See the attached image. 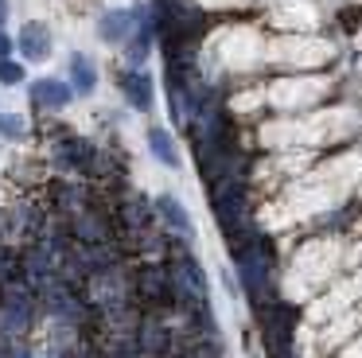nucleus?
<instances>
[{"instance_id": "nucleus-1", "label": "nucleus", "mask_w": 362, "mask_h": 358, "mask_svg": "<svg viewBox=\"0 0 362 358\" xmlns=\"http://www.w3.org/2000/svg\"><path fill=\"white\" fill-rule=\"evenodd\" d=\"M16 47H20V54L24 59H32V62H43L51 54V31L43 28V23H24L20 28V39H16Z\"/></svg>"}, {"instance_id": "nucleus-2", "label": "nucleus", "mask_w": 362, "mask_h": 358, "mask_svg": "<svg viewBox=\"0 0 362 358\" xmlns=\"http://www.w3.org/2000/svg\"><path fill=\"white\" fill-rule=\"evenodd\" d=\"M32 101L35 105H47V109H59V105L71 101V86L55 82V78H43V82L32 86Z\"/></svg>"}, {"instance_id": "nucleus-3", "label": "nucleus", "mask_w": 362, "mask_h": 358, "mask_svg": "<svg viewBox=\"0 0 362 358\" xmlns=\"http://www.w3.org/2000/svg\"><path fill=\"white\" fill-rule=\"evenodd\" d=\"M71 86H74V93H94V86H98L94 62H90L82 51L71 54Z\"/></svg>"}, {"instance_id": "nucleus-4", "label": "nucleus", "mask_w": 362, "mask_h": 358, "mask_svg": "<svg viewBox=\"0 0 362 358\" xmlns=\"http://www.w3.org/2000/svg\"><path fill=\"white\" fill-rule=\"evenodd\" d=\"M148 148H152V156H156L160 163H164V168H180V148H175V140L168 137L164 129H152L148 132Z\"/></svg>"}, {"instance_id": "nucleus-5", "label": "nucleus", "mask_w": 362, "mask_h": 358, "mask_svg": "<svg viewBox=\"0 0 362 358\" xmlns=\"http://www.w3.org/2000/svg\"><path fill=\"white\" fill-rule=\"evenodd\" d=\"M160 210H164V218L172 222V230H175V233L191 238V218H187V210H183L180 202L172 199V195H164V199H160Z\"/></svg>"}, {"instance_id": "nucleus-6", "label": "nucleus", "mask_w": 362, "mask_h": 358, "mask_svg": "<svg viewBox=\"0 0 362 358\" xmlns=\"http://www.w3.org/2000/svg\"><path fill=\"white\" fill-rule=\"evenodd\" d=\"M125 93H129V101H136V109H152V86H148V74H129Z\"/></svg>"}, {"instance_id": "nucleus-7", "label": "nucleus", "mask_w": 362, "mask_h": 358, "mask_svg": "<svg viewBox=\"0 0 362 358\" xmlns=\"http://www.w3.org/2000/svg\"><path fill=\"white\" fill-rule=\"evenodd\" d=\"M133 28V12H105V20H102V35L110 39V43H117L125 31Z\"/></svg>"}, {"instance_id": "nucleus-8", "label": "nucleus", "mask_w": 362, "mask_h": 358, "mask_svg": "<svg viewBox=\"0 0 362 358\" xmlns=\"http://www.w3.org/2000/svg\"><path fill=\"white\" fill-rule=\"evenodd\" d=\"M24 74H28V70L20 67V62L0 59V82H4V86H20V82H24Z\"/></svg>"}, {"instance_id": "nucleus-9", "label": "nucleus", "mask_w": 362, "mask_h": 358, "mask_svg": "<svg viewBox=\"0 0 362 358\" xmlns=\"http://www.w3.org/2000/svg\"><path fill=\"white\" fill-rule=\"evenodd\" d=\"M0 132H8V137H24L28 125H24V117H0Z\"/></svg>"}, {"instance_id": "nucleus-10", "label": "nucleus", "mask_w": 362, "mask_h": 358, "mask_svg": "<svg viewBox=\"0 0 362 358\" xmlns=\"http://www.w3.org/2000/svg\"><path fill=\"white\" fill-rule=\"evenodd\" d=\"M0 59H12V39L0 31Z\"/></svg>"}]
</instances>
